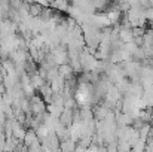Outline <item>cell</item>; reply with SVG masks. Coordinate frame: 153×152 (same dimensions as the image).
Instances as JSON below:
<instances>
[{
    "label": "cell",
    "mask_w": 153,
    "mask_h": 152,
    "mask_svg": "<svg viewBox=\"0 0 153 152\" xmlns=\"http://www.w3.org/2000/svg\"><path fill=\"white\" fill-rule=\"evenodd\" d=\"M28 100H30V112H31V115L36 116V115H42V113L46 112V103L42 100L40 96H36L34 94Z\"/></svg>",
    "instance_id": "cell-1"
},
{
    "label": "cell",
    "mask_w": 153,
    "mask_h": 152,
    "mask_svg": "<svg viewBox=\"0 0 153 152\" xmlns=\"http://www.w3.org/2000/svg\"><path fill=\"white\" fill-rule=\"evenodd\" d=\"M22 145L28 149V148H36V146H40L42 143H40L39 137L36 136V131H34V130H31V128H28V130L25 131L24 139H22Z\"/></svg>",
    "instance_id": "cell-2"
},
{
    "label": "cell",
    "mask_w": 153,
    "mask_h": 152,
    "mask_svg": "<svg viewBox=\"0 0 153 152\" xmlns=\"http://www.w3.org/2000/svg\"><path fill=\"white\" fill-rule=\"evenodd\" d=\"M119 40L125 45V43H131L134 40V34H132V28H126V27H120L119 25V33H117Z\"/></svg>",
    "instance_id": "cell-3"
},
{
    "label": "cell",
    "mask_w": 153,
    "mask_h": 152,
    "mask_svg": "<svg viewBox=\"0 0 153 152\" xmlns=\"http://www.w3.org/2000/svg\"><path fill=\"white\" fill-rule=\"evenodd\" d=\"M73 112H74V110L62 109V112H61V115H59V118H58L59 124L64 125V127H67V128L71 127V125H73Z\"/></svg>",
    "instance_id": "cell-4"
},
{
    "label": "cell",
    "mask_w": 153,
    "mask_h": 152,
    "mask_svg": "<svg viewBox=\"0 0 153 152\" xmlns=\"http://www.w3.org/2000/svg\"><path fill=\"white\" fill-rule=\"evenodd\" d=\"M25 131H27V130H25L19 122L12 121V137H13V139L22 142V139H24V136H25Z\"/></svg>",
    "instance_id": "cell-5"
},
{
    "label": "cell",
    "mask_w": 153,
    "mask_h": 152,
    "mask_svg": "<svg viewBox=\"0 0 153 152\" xmlns=\"http://www.w3.org/2000/svg\"><path fill=\"white\" fill-rule=\"evenodd\" d=\"M58 75L64 79V81H67V79H71V78H74L76 75L73 73V69L70 67V64H62V66H58Z\"/></svg>",
    "instance_id": "cell-6"
},
{
    "label": "cell",
    "mask_w": 153,
    "mask_h": 152,
    "mask_svg": "<svg viewBox=\"0 0 153 152\" xmlns=\"http://www.w3.org/2000/svg\"><path fill=\"white\" fill-rule=\"evenodd\" d=\"M39 93H40V97H42V100L45 101L46 104H51L52 103V96H53V93H52L51 90V85L49 84H45L40 90H39Z\"/></svg>",
    "instance_id": "cell-7"
},
{
    "label": "cell",
    "mask_w": 153,
    "mask_h": 152,
    "mask_svg": "<svg viewBox=\"0 0 153 152\" xmlns=\"http://www.w3.org/2000/svg\"><path fill=\"white\" fill-rule=\"evenodd\" d=\"M76 146H77V143L70 140V139H65V140L59 142V151L61 152H74L76 151Z\"/></svg>",
    "instance_id": "cell-8"
},
{
    "label": "cell",
    "mask_w": 153,
    "mask_h": 152,
    "mask_svg": "<svg viewBox=\"0 0 153 152\" xmlns=\"http://www.w3.org/2000/svg\"><path fill=\"white\" fill-rule=\"evenodd\" d=\"M30 79H31V85H33L34 90H40V88L46 84V81H45L42 76H39V75H34V76H31Z\"/></svg>",
    "instance_id": "cell-9"
},
{
    "label": "cell",
    "mask_w": 153,
    "mask_h": 152,
    "mask_svg": "<svg viewBox=\"0 0 153 152\" xmlns=\"http://www.w3.org/2000/svg\"><path fill=\"white\" fill-rule=\"evenodd\" d=\"M150 131H152V125L150 124H144L140 130H138V136H140V139L141 140H147L149 139V134H150Z\"/></svg>",
    "instance_id": "cell-10"
},
{
    "label": "cell",
    "mask_w": 153,
    "mask_h": 152,
    "mask_svg": "<svg viewBox=\"0 0 153 152\" xmlns=\"http://www.w3.org/2000/svg\"><path fill=\"white\" fill-rule=\"evenodd\" d=\"M49 6L55 7V9H58L59 12H67L68 7H70V4H68L67 1H61V0H58V1H52Z\"/></svg>",
    "instance_id": "cell-11"
},
{
    "label": "cell",
    "mask_w": 153,
    "mask_h": 152,
    "mask_svg": "<svg viewBox=\"0 0 153 152\" xmlns=\"http://www.w3.org/2000/svg\"><path fill=\"white\" fill-rule=\"evenodd\" d=\"M144 18L147 22H153V7H147L144 10Z\"/></svg>",
    "instance_id": "cell-12"
},
{
    "label": "cell",
    "mask_w": 153,
    "mask_h": 152,
    "mask_svg": "<svg viewBox=\"0 0 153 152\" xmlns=\"http://www.w3.org/2000/svg\"><path fill=\"white\" fill-rule=\"evenodd\" d=\"M144 152H153V137L146 140V149Z\"/></svg>",
    "instance_id": "cell-13"
},
{
    "label": "cell",
    "mask_w": 153,
    "mask_h": 152,
    "mask_svg": "<svg viewBox=\"0 0 153 152\" xmlns=\"http://www.w3.org/2000/svg\"><path fill=\"white\" fill-rule=\"evenodd\" d=\"M95 152H107V149H105V146H98Z\"/></svg>",
    "instance_id": "cell-14"
},
{
    "label": "cell",
    "mask_w": 153,
    "mask_h": 152,
    "mask_svg": "<svg viewBox=\"0 0 153 152\" xmlns=\"http://www.w3.org/2000/svg\"><path fill=\"white\" fill-rule=\"evenodd\" d=\"M150 124L153 125V107H152V110H150Z\"/></svg>",
    "instance_id": "cell-15"
}]
</instances>
